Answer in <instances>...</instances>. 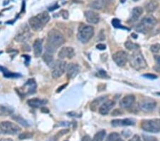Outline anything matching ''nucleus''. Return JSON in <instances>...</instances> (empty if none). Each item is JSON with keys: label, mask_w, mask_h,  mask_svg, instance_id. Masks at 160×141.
<instances>
[{"label": "nucleus", "mask_w": 160, "mask_h": 141, "mask_svg": "<svg viewBox=\"0 0 160 141\" xmlns=\"http://www.w3.org/2000/svg\"><path fill=\"white\" fill-rule=\"evenodd\" d=\"M143 140L144 141H158L157 139V138L152 136V135H143Z\"/></svg>", "instance_id": "33"}, {"label": "nucleus", "mask_w": 160, "mask_h": 141, "mask_svg": "<svg viewBox=\"0 0 160 141\" xmlns=\"http://www.w3.org/2000/svg\"><path fill=\"white\" fill-rule=\"evenodd\" d=\"M33 137V134L31 133H21V134L19 135V138L20 140H25V139H29V138H31Z\"/></svg>", "instance_id": "30"}, {"label": "nucleus", "mask_w": 160, "mask_h": 141, "mask_svg": "<svg viewBox=\"0 0 160 141\" xmlns=\"http://www.w3.org/2000/svg\"><path fill=\"white\" fill-rule=\"evenodd\" d=\"M132 36H134V38H137V35H135V34H132Z\"/></svg>", "instance_id": "43"}, {"label": "nucleus", "mask_w": 160, "mask_h": 141, "mask_svg": "<svg viewBox=\"0 0 160 141\" xmlns=\"http://www.w3.org/2000/svg\"><path fill=\"white\" fill-rule=\"evenodd\" d=\"M159 114H160V108H159Z\"/></svg>", "instance_id": "46"}, {"label": "nucleus", "mask_w": 160, "mask_h": 141, "mask_svg": "<svg viewBox=\"0 0 160 141\" xmlns=\"http://www.w3.org/2000/svg\"><path fill=\"white\" fill-rule=\"evenodd\" d=\"M41 111L43 113H49V110H48L47 108L41 107Z\"/></svg>", "instance_id": "41"}, {"label": "nucleus", "mask_w": 160, "mask_h": 141, "mask_svg": "<svg viewBox=\"0 0 160 141\" xmlns=\"http://www.w3.org/2000/svg\"><path fill=\"white\" fill-rule=\"evenodd\" d=\"M107 98V96H101L98 98L95 99L91 103V105H90V108H91L92 111H95L98 108V107L99 106H100L102 103V102L105 101V99Z\"/></svg>", "instance_id": "23"}, {"label": "nucleus", "mask_w": 160, "mask_h": 141, "mask_svg": "<svg viewBox=\"0 0 160 141\" xmlns=\"http://www.w3.org/2000/svg\"><path fill=\"white\" fill-rule=\"evenodd\" d=\"M157 19L152 15H148L144 17L141 22L136 27V30L140 33L146 34L149 31L153 29L157 24Z\"/></svg>", "instance_id": "3"}, {"label": "nucleus", "mask_w": 160, "mask_h": 141, "mask_svg": "<svg viewBox=\"0 0 160 141\" xmlns=\"http://www.w3.org/2000/svg\"><path fill=\"white\" fill-rule=\"evenodd\" d=\"M98 76L101 77V78H108V77H107L108 75H107L106 72H105L104 70H100L98 71Z\"/></svg>", "instance_id": "35"}, {"label": "nucleus", "mask_w": 160, "mask_h": 141, "mask_svg": "<svg viewBox=\"0 0 160 141\" xmlns=\"http://www.w3.org/2000/svg\"><path fill=\"white\" fill-rule=\"evenodd\" d=\"M94 32V28L92 26H81L78 34V39L83 43H88L93 37Z\"/></svg>", "instance_id": "5"}, {"label": "nucleus", "mask_w": 160, "mask_h": 141, "mask_svg": "<svg viewBox=\"0 0 160 141\" xmlns=\"http://www.w3.org/2000/svg\"><path fill=\"white\" fill-rule=\"evenodd\" d=\"M105 135H106L105 130H100V131L98 132L96 134L94 135V137L92 140V141H102L103 139H104Z\"/></svg>", "instance_id": "27"}, {"label": "nucleus", "mask_w": 160, "mask_h": 141, "mask_svg": "<svg viewBox=\"0 0 160 141\" xmlns=\"http://www.w3.org/2000/svg\"><path fill=\"white\" fill-rule=\"evenodd\" d=\"M62 16H63V17L65 19H67L68 18V12L66 11V10H63V11H62Z\"/></svg>", "instance_id": "39"}, {"label": "nucleus", "mask_w": 160, "mask_h": 141, "mask_svg": "<svg viewBox=\"0 0 160 141\" xmlns=\"http://www.w3.org/2000/svg\"><path fill=\"white\" fill-rule=\"evenodd\" d=\"M112 24L115 28H123L121 26L120 21L118 19H113L112 21Z\"/></svg>", "instance_id": "34"}, {"label": "nucleus", "mask_w": 160, "mask_h": 141, "mask_svg": "<svg viewBox=\"0 0 160 141\" xmlns=\"http://www.w3.org/2000/svg\"><path fill=\"white\" fill-rule=\"evenodd\" d=\"M50 16L47 12H43L35 17L30 18L29 24L33 31H40L44 27V26L49 22Z\"/></svg>", "instance_id": "2"}, {"label": "nucleus", "mask_w": 160, "mask_h": 141, "mask_svg": "<svg viewBox=\"0 0 160 141\" xmlns=\"http://www.w3.org/2000/svg\"><path fill=\"white\" fill-rule=\"evenodd\" d=\"M143 13V8L141 7H136L132 11V16L130 20L132 22H136L140 17L142 14Z\"/></svg>", "instance_id": "20"}, {"label": "nucleus", "mask_w": 160, "mask_h": 141, "mask_svg": "<svg viewBox=\"0 0 160 141\" xmlns=\"http://www.w3.org/2000/svg\"><path fill=\"white\" fill-rule=\"evenodd\" d=\"M112 126L119 127L121 125H133L135 124V120L131 118H125V119H116L113 120L111 122Z\"/></svg>", "instance_id": "17"}, {"label": "nucleus", "mask_w": 160, "mask_h": 141, "mask_svg": "<svg viewBox=\"0 0 160 141\" xmlns=\"http://www.w3.org/2000/svg\"><path fill=\"white\" fill-rule=\"evenodd\" d=\"M130 63L132 67L137 71L144 69L148 66L143 55L139 51H136L132 53L130 58Z\"/></svg>", "instance_id": "4"}, {"label": "nucleus", "mask_w": 160, "mask_h": 141, "mask_svg": "<svg viewBox=\"0 0 160 141\" xmlns=\"http://www.w3.org/2000/svg\"><path fill=\"white\" fill-rule=\"evenodd\" d=\"M75 55L74 49L72 47H66L62 48L59 51L58 53V56L60 59H64V58H72Z\"/></svg>", "instance_id": "13"}, {"label": "nucleus", "mask_w": 160, "mask_h": 141, "mask_svg": "<svg viewBox=\"0 0 160 141\" xmlns=\"http://www.w3.org/2000/svg\"><path fill=\"white\" fill-rule=\"evenodd\" d=\"M150 50L152 53H158L160 51V43H155V44L152 45L150 47Z\"/></svg>", "instance_id": "32"}, {"label": "nucleus", "mask_w": 160, "mask_h": 141, "mask_svg": "<svg viewBox=\"0 0 160 141\" xmlns=\"http://www.w3.org/2000/svg\"><path fill=\"white\" fill-rule=\"evenodd\" d=\"M112 59L115 63L119 66H124L128 62V54L124 51H117L112 56Z\"/></svg>", "instance_id": "10"}, {"label": "nucleus", "mask_w": 160, "mask_h": 141, "mask_svg": "<svg viewBox=\"0 0 160 141\" xmlns=\"http://www.w3.org/2000/svg\"><path fill=\"white\" fill-rule=\"evenodd\" d=\"M157 94H158V95H160V93H157Z\"/></svg>", "instance_id": "45"}, {"label": "nucleus", "mask_w": 160, "mask_h": 141, "mask_svg": "<svg viewBox=\"0 0 160 141\" xmlns=\"http://www.w3.org/2000/svg\"><path fill=\"white\" fill-rule=\"evenodd\" d=\"M140 108L141 110L145 112H151L155 108L157 103L152 98H144L140 103Z\"/></svg>", "instance_id": "11"}, {"label": "nucleus", "mask_w": 160, "mask_h": 141, "mask_svg": "<svg viewBox=\"0 0 160 141\" xmlns=\"http://www.w3.org/2000/svg\"><path fill=\"white\" fill-rule=\"evenodd\" d=\"M106 141H124L118 133H111L108 135Z\"/></svg>", "instance_id": "26"}, {"label": "nucleus", "mask_w": 160, "mask_h": 141, "mask_svg": "<svg viewBox=\"0 0 160 141\" xmlns=\"http://www.w3.org/2000/svg\"><path fill=\"white\" fill-rule=\"evenodd\" d=\"M63 43L64 37L60 31L57 29H51L48 33L46 50L48 53H55L57 48L60 47Z\"/></svg>", "instance_id": "1"}, {"label": "nucleus", "mask_w": 160, "mask_h": 141, "mask_svg": "<svg viewBox=\"0 0 160 141\" xmlns=\"http://www.w3.org/2000/svg\"><path fill=\"white\" fill-rule=\"evenodd\" d=\"M33 52H34V56L36 57H39L41 53H42V40L41 39H36L34 43L33 44Z\"/></svg>", "instance_id": "19"}, {"label": "nucleus", "mask_w": 160, "mask_h": 141, "mask_svg": "<svg viewBox=\"0 0 160 141\" xmlns=\"http://www.w3.org/2000/svg\"><path fill=\"white\" fill-rule=\"evenodd\" d=\"M144 7L148 12H153L159 7V3L156 0H149L145 4Z\"/></svg>", "instance_id": "21"}, {"label": "nucleus", "mask_w": 160, "mask_h": 141, "mask_svg": "<svg viewBox=\"0 0 160 141\" xmlns=\"http://www.w3.org/2000/svg\"><path fill=\"white\" fill-rule=\"evenodd\" d=\"M69 132V130L68 129H63V130H61L60 131H58L57 133V134H56L54 138H55V139L57 140L59 138L63 136V135H66V133H68Z\"/></svg>", "instance_id": "31"}, {"label": "nucleus", "mask_w": 160, "mask_h": 141, "mask_svg": "<svg viewBox=\"0 0 160 141\" xmlns=\"http://www.w3.org/2000/svg\"><path fill=\"white\" fill-rule=\"evenodd\" d=\"M0 141H13L11 138H2Z\"/></svg>", "instance_id": "42"}, {"label": "nucleus", "mask_w": 160, "mask_h": 141, "mask_svg": "<svg viewBox=\"0 0 160 141\" xmlns=\"http://www.w3.org/2000/svg\"><path fill=\"white\" fill-rule=\"evenodd\" d=\"M12 118L16 120L17 122L19 123H20L22 125H24V126H29V123H28L27 120H25L23 118L19 116V115H14V116L12 117Z\"/></svg>", "instance_id": "28"}, {"label": "nucleus", "mask_w": 160, "mask_h": 141, "mask_svg": "<svg viewBox=\"0 0 160 141\" xmlns=\"http://www.w3.org/2000/svg\"><path fill=\"white\" fill-rule=\"evenodd\" d=\"M107 4V0H94L90 4L92 9L96 10H100L105 8Z\"/></svg>", "instance_id": "22"}, {"label": "nucleus", "mask_w": 160, "mask_h": 141, "mask_svg": "<svg viewBox=\"0 0 160 141\" xmlns=\"http://www.w3.org/2000/svg\"><path fill=\"white\" fill-rule=\"evenodd\" d=\"M66 71L67 72V76H68V78H74L79 73V66L76 63H71L67 65Z\"/></svg>", "instance_id": "16"}, {"label": "nucleus", "mask_w": 160, "mask_h": 141, "mask_svg": "<svg viewBox=\"0 0 160 141\" xmlns=\"http://www.w3.org/2000/svg\"><path fill=\"white\" fill-rule=\"evenodd\" d=\"M129 141H142L140 137L138 135H135L134 136L129 140Z\"/></svg>", "instance_id": "37"}, {"label": "nucleus", "mask_w": 160, "mask_h": 141, "mask_svg": "<svg viewBox=\"0 0 160 141\" xmlns=\"http://www.w3.org/2000/svg\"><path fill=\"white\" fill-rule=\"evenodd\" d=\"M32 37V33L30 32L29 27L27 25L22 27L14 37V40L17 42H26Z\"/></svg>", "instance_id": "9"}, {"label": "nucleus", "mask_w": 160, "mask_h": 141, "mask_svg": "<svg viewBox=\"0 0 160 141\" xmlns=\"http://www.w3.org/2000/svg\"><path fill=\"white\" fill-rule=\"evenodd\" d=\"M81 141H92V140L89 135H85V136L82 137Z\"/></svg>", "instance_id": "40"}, {"label": "nucleus", "mask_w": 160, "mask_h": 141, "mask_svg": "<svg viewBox=\"0 0 160 141\" xmlns=\"http://www.w3.org/2000/svg\"><path fill=\"white\" fill-rule=\"evenodd\" d=\"M85 17L86 18L87 22L90 24H96L100 22V15L94 11L88 10L85 12Z\"/></svg>", "instance_id": "14"}, {"label": "nucleus", "mask_w": 160, "mask_h": 141, "mask_svg": "<svg viewBox=\"0 0 160 141\" xmlns=\"http://www.w3.org/2000/svg\"><path fill=\"white\" fill-rule=\"evenodd\" d=\"M0 130L5 135H16L21 131V128L12 122L3 121L0 123Z\"/></svg>", "instance_id": "7"}, {"label": "nucleus", "mask_w": 160, "mask_h": 141, "mask_svg": "<svg viewBox=\"0 0 160 141\" xmlns=\"http://www.w3.org/2000/svg\"><path fill=\"white\" fill-rule=\"evenodd\" d=\"M96 48L99 50H105V48H106V46L103 44V43H98V44L96 46Z\"/></svg>", "instance_id": "38"}, {"label": "nucleus", "mask_w": 160, "mask_h": 141, "mask_svg": "<svg viewBox=\"0 0 160 141\" xmlns=\"http://www.w3.org/2000/svg\"><path fill=\"white\" fill-rule=\"evenodd\" d=\"M66 67H67V63L66 61H56L54 63L53 66H52L53 70L52 73H51V75L53 78H58L63 75V74L65 73L66 71Z\"/></svg>", "instance_id": "8"}, {"label": "nucleus", "mask_w": 160, "mask_h": 141, "mask_svg": "<svg viewBox=\"0 0 160 141\" xmlns=\"http://www.w3.org/2000/svg\"><path fill=\"white\" fill-rule=\"evenodd\" d=\"M125 47L128 48V50L130 51H135V50H138L139 48V45L137 44V43H132L131 42H127L125 43Z\"/></svg>", "instance_id": "29"}, {"label": "nucleus", "mask_w": 160, "mask_h": 141, "mask_svg": "<svg viewBox=\"0 0 160 141\" xmlns=\"http://www.w3.org/2000/svg\"><path fill=\"white\" fill-rule=\"evenodd\" d=\"M12 113L13 111L9 108L0 105V116H8V115H12Z\"/></svg>", "instance_id": "25"}, {"label": "nucleus", "mask_w": 160, "mask_h": 141, "mask_svg": "<svg viewBox=\"0 0 160 141\" xmlns=\"http://www.w3.org/2000/svg\"><path fill=\"white\" fill-rule=\"evenodd\" d=\"M42 58L44 62L47 64V65L50 66H53L55 61L53 60V56L52 55V53H48L46 51L45 53H43L42 56Z\"/></svg>", "instance_id": "24"}, {"label": "nucleus", "mask_w": 160, "mask_h": 141, "mask_svg": "<svg viewBox=\"0 0 160 141\" xmlns=\"http://www.w3.org/2000/svg\"><path fill=\"white\" fill-rule=\"evenodd\" d=\"M115 103L113 101H111V100L103 102L99 108V113L103 115H107L109 113L110 110L115 106Z\"/></svg>", "instance_id": "15"}, {"label": "nucleus", "mask_w": 160, "mask_h": 141, "mask_svg": "<svg viewBox=\"0 0 160 141\" xmlns=\"http://www.w3.org/2000/svg\"><path fill=\"white\" fill-rule=\"evenodd\" d=\"M144 77L148 78H151V79H155L157 78V76L156 75H154V74H151V73H146L143 75Z\"/></svg>", "instance_id": "36"}, {"label": "nucleus", "mask_w": 160, "mask_h": 141, "mask_svg": "<svg viewBox=\"0 0 160 141\" xmlns=\"http://www.w3.org/2000/svg\"><path fill=\"white\" fill-rule=\"evenodd\" d=\"M47 100L39 99V98H31L27 101V104L32 108H40L43 107L47 103Z\"/></svg>", "instance_id": "18"}, {"label": "nucleus", "mask_w": 160, "mask_h": 141, "mask_svg": "<svg viewBox=\"0 0 160 141\" xmlns=\"http://www.w3.org/2000/svg\"><path fill=\"white\" fill-rule=\"evenodd\" d=\"M132 1H134V2H138V0H132Z\"/></svg>", "instance_id": "44"}, {"label": "nucleus", "mask_w": 160, "mask_h": 141, "mask_svg": "<svg viewBox=\"0 0 160 141\" xmlns=\"http://www.w3.org/2000/svg\"><path fill=\"white\" fill-rule=\"evenodd\" d=\"M141 127L146 132L159 133L160 132V118L142 120Z\"/></svg>", "instance_id": "6"}, {"label": "nucleus", "mask_w": 160, "mask_h": 141, "mask_svg": "<svg viewBox=\"0 0 160 141\" xmlns=\"http://www.w3.org/2000/svg\"><path fill=\"white\" fill-rule=\"evenodd\" d=\"M135 102V97L134 95H127L123 98L121 99V101H120V106L125 109L130 108L133 106Z\"/></svg>", "instance_id": "12"}]
</instances>
